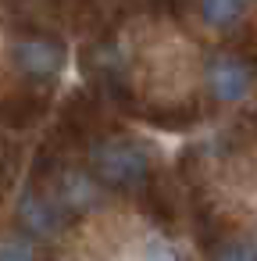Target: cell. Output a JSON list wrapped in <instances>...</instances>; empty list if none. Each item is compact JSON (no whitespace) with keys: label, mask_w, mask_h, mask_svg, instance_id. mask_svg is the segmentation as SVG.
I'll use <instances>...</instances> for the list:
<instances>
[{"label":"cell","mask_w":257,"mask_h":261,"mask_svg":"<svg viewBox=\"0 0 257 261\" xmlns=\"http://www.w3.org/2000/svg\"><path fill=\"white\" fill-rule=\"evenodd\" d=\"M0 261H40V243L18 229H8L0 232Z\"/></svg>","instance_id":"cell-8"},{"label":"cell","mask_w":257,"mask_h":261,"mask_svg":"<svg viewBox=\"0 0 257 261\" xmlns=\"http://www.w3.org/2000/svg\"><path fill=\"white\" fill-rule=\"evenodd\" d=\"M11 61H15V68H18L22 79H33V83H54V79L61 75L65 50H61L58 40L40 36V33H29V36H18V40H15Z\"/></svg>","instance_id":"cell-5"},{"label":"cell","mask_w":257,"mask_h":261,"mask_svg":"<svg viewBox=\"0 0 257 261\" xmlns=\"http://www.w3.org/2000/svg\"><path fill=\"white\" fill-rule=\"evenodd\" d=\"M139 261H182V254H179V247H175L172 240H164V236H150V240L143 243Z\"/></svg>","instance_id":"cell-9"},{"label":"cell","mask_w":257,"mask_h":261,"mask_svg":"<svg viewBox=\"0 0 257 261\" xmlns=\"http://www.w3.org/2000/svg\"><path fill=\"white\" fill-rule=\"evenodd\" d=\"M68 215L61 211V204L50 197V190H22L18 200H15V229L36 243L43 240H54L61 229H65Z\"/></svg>","instance_id":"cell-4"},{"label":"cell","mask_w":257,"mask_h":261,"mask_svg":"<svg viewBox=\"0 0 257 261\" xmlns=\"http://www.w3.org/2000/svg\"><path fill=\"white\" fill-rule=\"evenodd\" d=\"M250 0H196V18L207 33L225 36L246 18Z\"/></svg>","instance_id":"cell-6"},{"label":"cell","mask_w":257,"mask_h":261,"mask_svg":"<svg viewBox=\"0 0 257 261\" xmlns=\"http://www.w3.org/2000/svg\"><path fill=\"white\" fill-rule=\"evenodd\" d=\"M211 261H257V236L253 232H229L211 250Z\"/></svg>","instance_id":"cell-7"},{"label":"cell","mask_w":257,"mask_h":261,"mask_svg":"<svg viewBox=\"0 0 257 261\" xmlns=\"http://www.w3.org/2000/svg\"><path fill=\"white\" fill-rule=\"evenodd\" d=\"M86 168L93 172V179L104 190H118V193H136L147 186L154 158L150 147L139 143L136 136L125 133H104L97 140H90L86 150Z\"/></svg>","instance_id":"cell-1"},{"label":"cell","mask_w":257,"mask_h":261,"mask_svg":"<svg viewBox=\"0 0 257 261\" xmlns=\"http://www.w3.org/2000/svg\"><path fill=\"white\" fill-rule=\"evenodd\" d=\"M253 65L239 50H214L204 61V90L218 108H236L253 93Z\"/></svg>","instance_id":"cell-2"},{"label":"cell","mask_w":257,"mask_h":261,"mask_svg":"<svg viewBox=\"0 0 257 261\" xmlns=\"http://www.w3.org/2000/svg\"><path fill=\"white\" fill-rule=\"evenodd\" d=\"M47 190H50V197L61 204L65 215H90V211H97V207L104 204V193H107V190L93 179V172H90L86 165H61V168L50 175Z\"/></svg>","instance_id":"cell-3"}]
</instances>
